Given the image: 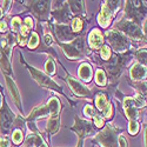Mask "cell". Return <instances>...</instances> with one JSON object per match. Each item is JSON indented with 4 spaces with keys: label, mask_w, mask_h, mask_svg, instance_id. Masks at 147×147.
<instances>
[{
    "label": "cell",
    "mask_w": 147,
    "mask_h": 147,
    "mask_svg": "<svg viewBox=\"0 0 147 147\" xmlns=\"http://www.w3.org/2000/svg\"><path fill=\"white\" fill-rule=\"evenodd\" d=\"M134 52L133 51H127L125 53H114L112 54L111 59L106 63H102L101 65H104V71L106 73V77L109 80V84L114 85L118 79L120 78L122 71L125 69V67H127L131 61L133 59Z\"/></svg>",
    "instance_id": "1"
},
{
    "label": "cell",
    "mask_w": 147,
    "mask_h": 147,
    "mask_svg": "<svg viewBox=\"0 0 147 147\" xmlns=\"http://www.w3.org/2000/svg\"><path fill=\"white\" fill-rule=\"evenodd\" d=\"M86 32H84L80 34L78 38L74 40H72L71 42H59L57 40V44L63 48V51L68 60H81V59H86L90 57L88 52V47L86 46Z\"/></svg>",
    "instance_id": "2"
},
{
    "label": "cell",
    "mask_w": 147,
    "mask_h": 147,
    "mask_svg": "<svg viewBox=\"0 0 147 147\" xmlns=\"http://www.w3.org/2000/svg\"><path fill=\"white\" fill-rule=\"evenodd\" d=\"M102 34L109 44L108 47L111 48V51H114V53H118V54L125 53V52L132 50L131 40L121 32H119L117 30H108V31H105V33H102Z\"/></svg>",
    "instance_id": "3"
},
{
    "label": "cell",
    "mask_w": 147,
    "mask_h": 147,
    "mask_svg": "<svg viewBox=\"0 0 147 147\" xmlns=\"http://www.w3.org/2000/svg\"><path fill=\"white\" fill-rule=\"evenodd\" d=\"M122 132L121 128L115 127L111 122L105 124L102 129L96 133L93 142H98L101 147H118V136Z\"/></svg>",
    "instance_id": "4"
},
{
    "label": "cell",
    "mask_w": 147,
    "mask_h": 147,
    "mask_svg": "<svg viewBox=\"0 0 147 147\" xmlns=\"http://www.w3.org/2000/svg\"><path fill=\"white\" fill-rule=\"evenodd\" d=\"M20 63L26 66V68H27L28 72L31 73L32 78H33L36 82H38L39 86H41V87H44V88H47V90H52V91H54V92H57V93H60V94H63V95L65 96V94H64V92H63V88H61L51 77H48L46 73H44V72H41V71H39V69H36V68L30 66V65L26 63V61L24 60L22 54H20Z\"/></svg>",
    "instance_id": "5"
},
{
    "label": "cell",
    "mask_w": 147,
    "mask_h": 147,
    "mask_svg": "<svg viewBox=\"0 0 147 147\" xmlns=\"http://www.w3.org/2000/svg\"><path fill=\"white\" fill-rule=\"evenodd\" d=\"M124 18L136 22L141 27L142 22L146 20V1H140V0L126 1Z\"/></svg>",
    "instance_id": "6"
},
{
    "label": "cell",
    "mask_w": 147,
    "mask_h": 147,
    "mask_svg": "<svg viewBox=\"0 0 147 147\" xmlns=\"http://www.w3.org/2000/svg\"><path fill=\"white\" fill-rule=\"evenodd\" d=\"M114 30L121 32L124 35H126L127 38H131L132 40H137L146 44V35L142 33L141 27L131 20L122 18L121 20L114 24Z\"/></svg>",
    "instance_id": "7"
},
{
    "label": "cell",
    "mask_w": 147,
    "mask_h": 147,
    "mask_svg": "<svg viewBox=\"0 0 147 147\" xmlns=\"http://www.w3.org/2000/svg\"><path fill=\"white\" fill-rule=\"evenodd\" d=\"M26 6L31 13L41 21H48L51 16V7H52V1H39V0H34V1H17Z\"/></svg>",
    "instance_id": "8"
},
{
    "label": "cell",
    "mask_w": 147,
    "mask_h": 147,
    "mask_svg": "<svg viewBox=\"0 0 147 147\" xmlns=\"http://www.w3.org/2000/svg\"><path fill=\"white\" fill-rule=\"evenodd\" d=\"M1 102L3 104H1V107H0V133H1L3 136H6V134L12 133V131L14 129L17 115L11 111L5 96L3 98Z\"/></svg>",
    "instance_id": "9"
},
{
    "label": "cell",
    "mask_w": 147,
    "mask_h": 147,
    "mask_svg": "<svg viewBox=\"0 0 147 147\" xmlns=\"http://www.w3.org/2000/svg\"><path fill=\"white\" fill-rule=\"evenodd\" d=\"M53 9L51 11V16L55 19L58 25H68L72 21L73 16L69 11L67 1H52Z\"/></svg>",
    "instance_id": "10"
},
{
    "label": "cell",
    "mask_w": 147,
    "mask_h": 147,
    "mask_svg": "<svg viewBox=\"0 0 147 147\" xmlns=\"http://www.w3.org/2000/svg\"><path fill=\"white\" fill-rule=\"evenodd\" d=\"M64 80L68 84L71 91L73 92V94H74V95H77L79 98H88V99L93 100V98H94L93 92L88 87L85 86L84 84H81L78 79H76L73 76H69L67 73V76L64 78Z\"/></svg>",
    "instance_id": "11"
},
{
    "label": "cell",
    "mask_w": 147,
    "mask_h": 147,
    "mask_svg": "<svg viewBox=\"0 0 147 147\" xmlns=\"http://www.w3.org/2000/svg\"><path fill=\"white\" fill-rule=\"evenodd\" d=\"M71 131L76 132L78 134L79 139H85L86 137H90L92 134H96L98 131L93 126V124L90 120H82L79 117H76L74 126L71 127Z\"/></svg>",
    "instance_id": "12"
},
{
    "label": "cell",
    "mask_w": 147,
    "mask_h": 147,
    "mask_svg": "<svg viewBox=\"0 0 147 147\" xmlns=\"http://www.w3.org/2000/svg\"><path fill=\"white\" fill-rule=\"evenodd\" d=\"M104 34L99 28H92L90 33H87V47L92 51L100 50L104 46Z\"/></svg>",
    "instance_id": "13"
},
{
    "label": "cell",
    "mask_w": 147,
    "mask_h": 147,
    "mask_svg": "<svg viewBox=\"0 0 147 147\" xmlns=\"http://www.w3.org/2000/svg\"><path fill=\"white\" fill-rule=\"evenodd\" d=\"M114 17H115V13L109 9V7L107 6L106 1H104L101 4V9H100L99 14H98V18H96L98 24L100 25V27L104 28V30L108 28Z\"/></svg>",
    "instance_id": "14"
},
{
    "label": "cell",
    "mask_w": 147,
    "mask_h": 147,
    "mask_svg": "<svg viewBox=\"0 0 147 147\" xmlns=\"http://www.w3.org/2000/svg\"><path fill=\"white\" fill-rule=\"evenodd\" d=\"M146 66L140 65L139 63L133 64L129 68V77L132 78L133 82H139V81H146ZM131 80V79H129ZM131 80V81H132Z\"/></svg>",
    "instance_id": "15"
},
{
    "label": "cell",
    "mask_w": 147,
    "mask_h": 147,
    "mask_svg": "<svg viewBox=\"0 0 147 147\" xmlns=\"http://www.w3.org/2000/svg\"><path fill=\"white\" fill-rule=\"evenodd\" d=\"M5 80H6V84H7V87L9 90V93L12 95V99H13V101L16 102L18 109L22 113V107H21V100H20V93H19V90L17 87L16 85V81L12 79L11 77L8 76H5Z\"/></svg>",
    "instance_id": "16"
},
{
    "label": "cell",
    "mask_w": 147,
    "mask_h": 147,
    "mask_svg": "<svg viewBox=\"0 0 147 147\" xmlns=\"http://www.w3.org/2000/svg\"><path fill=\"white\" fill-rule=\"evenodd\" d=\"M68 7L72 16L78 18H85L86 17V9H85V1H77V0H71L67 1Z\"/></svg>",
    "instance_id": "17"
},
{
    "label": "cell",
    "mask_w": 147,
    "mask_h": 147,
    "mask_svg": "<svg viewBox=\"0 0 147 147\" xmlns=\"http://www.w3.org/2000/svg\"><path fill=\"white\" fill-rule=\"evenodd\" d=\"M50 115H51V112H50L48 106L47 105H40V106H36L25 120L26 121H34L36 119L46 118V117H50Z\"/></svg>",
    "instance_id": "18"
},
{
    "label": "cell",
    "mask_w": 147,
    "mask_h": 147,
    "mask_svg": "<svg viewBox=\"0 0 147 147\" xmlns=\"http://www.w3.org/2000/svg\"><path fill=\"white\" fill-rule=\"evenodd\" d=\"M78 76H79V79L80 80H82L84 82H86V84H90L92 81V77H93V69H92L91 64L82 63L79 66Z\"/></svg>",
    "instance_id": "19"
},
{
    "label": "cell",
    "mask_w": 147,
    "mask_h": 147,
    "mask_svg": "<svg viewBox=\"0 0 147 147\" xmlns=\"http://www.w3.org/2000/svg\"><path fill=\"white\" fill-rule=\"evenodd\" d=\"M60 128V115H52L48 118L47 126H46V133L50 137L52 134H55Z\"/></svg>",
    "instance_id": "20"
},
{
    "label": "cell",
    "mask_w": 147,
    "mask_h": 147,
    "mask_svg": "<svg viewBox=\"0 0 147 147\" xmlns=\"http://www.w3.org/2000/svg\"><path fill=\"white\" fill-rule=\"evenodd\" d=\"M94 101H95V109L98 112H101L102 109L105 108V106L108 104V98H107V94H105V93H102V92H98V94L95 95V99H94Z\"/></svg>",
    "instance_id": "21"
},
{
    "label": "cell",
    "mask_w": 147,
    "mask_h": 147,
    "mask_svg": "<svg viewBox=\"0 0 147 147\" xmlns=\"http://www.w3.org/2000/svg\"><path fill=\"white\" fill-rule=\"evenodd\" d=\"M11 138H12V142L16 145V147H19L25 138V131H22L20 128H14L11 133Z\"/></svg>",
    "instance_id": "22"
},
{
    "label": "cell",
    "mask_w": 147,
    "mask_h": 147,
    "mask_svg": "<svg viewBox=\"0 0 147 147\" xmlns=\"http://www.w3.org/2000/svg\"><path fill=\"white\" fill-rule=\"evenodd\" d=\"M71 30L77 33V34H82L85 31H84V20L81 18H78V17H73L72 21H71Z\"/></svg>",
    "instance_id": "23"
},
{
    "label": "cell",
    "mask_w": 147,
    "mask_h": 147,
    "mask_svg": "<svg viewBox=\"0 0 147 147\" xmlns=\"http://www.w3.org/2000/svg\"><path fill=\"white\" fill-rule=\"evenodd\" d=\"M9 18V26H11V32L13 34H18L19 30L22 25V19L19 16H14V17H8Z\"/></svg>",
    "instance_id": "24"
},
{
    "label": "cell",
    "mask_w": 147,
    "mask_h": 147,
    "mask_svg": "<svg viewBox=\"0 0 147 147\" xmlns=\"http://www.w3.org/2000/svg\"><path fill=\"white\" fill-rule=\"evenodd\" d=\"M26 45L28 47V50H31V51L32 50H35V48L40 45V38H39L38 32H35V31L31 32L30 38L27 39V44Z\"/></svg>",
    "instance_id": "25"
},
{
    "label": "cell",
    "mask_w": 147,
    "mask_h": 147,
    "mask_svg": "<svg viewBox=\"0 0 147 147\" xmlns=\"http://www.w3.org/2000/svg\"><path fill=\"white\" fill-rule=\"evenodd\" d=\"M95 84L98 85V86H101V87H105L107 85L106 73L101 67H99L95 71Z\"/></svg>",
    "instance_id": "26"
},
{
    "label": "cell",
    "mask_w": 147,
    "mask_h": 147,
    "mask_svg": "<svg viewBox=\"0 0 147 147\" xmlns=\"http://www.w3.org/2000/svg\"><path fill=\"white\" fill-rule=\"evenodd\" d=\"M112 51H111V48H109L107 45H104L100 47V50H99V58L100 60L102 61V63H106V61H108L109 59H111L112 57Z\"/></svg>",
    "instance_id": "27"
},
{
    "label": "cell",
    "mask_w": 147,
    "mask_h": 147,
    "mask_svg": "<svg viewBox=\"0 0 147 147\" xmlns=\"http://www.w3.org/2000/svg\"><path fill=\"white\" fill-rule=\"evenodd\" d=\"M134 55H136V58L138 59L139 64L142 65V66H146L147 64V60H146V57H147V52H146V47H141L139 48V50L134 51Z\"/></svg>",
    "instance_id": "28"
},
{
    "label": "cell",
    "mask_w": 147,
    "mask_h": 147,
    "mask_svg": "<svg viewBox=\"0 0 147 147\" xmlns=\"http://www.w3.org/2000/svg\"><path fill=\"white\" fill-rule=\"evenodd\" d=\"M45 68H46V73L48 77H52L55 74V64H54V60L51 57H48L45 64Z\"/></svg>",
    "instance_id": "29"
},
{
    "label": "cell",
    "mask_w": 147,
    "mask_h": 147,
    "mask_svg": "<svg viewBox=\"0 0 147 147\" xmlns=\"http://www.w3.org/2000/svg\"><path fill=\"white\" fill-rule=\"evenodd\" d=\"M140 129V125L138 120H129V124H128V133L131 134L132 137L137 136L138 132Z\"/></svg>",
    "instance_id": "30"
},
{
    "label": "cell",
    "mask_w": 147,
    "mask_h": 147,
    "mask_svg": "<svg viewBox=\"0 0 147 147\" xmlns=\"http://www.w3.org/2000/svg\"><path fill=\"white\" fill-rule=\"evenodd\" d=\"M82 112H84V115H85V117L88 118V120H90V119H93L94 115H96L98 113H99V112H98L96 109H95L92 105H90V104H87L86 106H85V108H84Z\"/></svg>",
    "instance_id": "31"
},
{
    "label": "cell",
    "mask_w": 147,
    "mask_h": 147,
    "mask_svg": "<svg viewBox=\"0 0 147 147\" xmlns=\"http://www.w3.org/2000/svg\"><path fill=\"white\" fill-rule=\"evenodd\" d=\"M93 122H92V124H93V126L95 127V128H98V129H99V128H102L104 126H105V119L99 114V113H98L96 115H94L93 117Z\"/></svg>",
    "instance_id": "32"
},
{
    "label": "cell",
    "mask_w": 147,
    "mask_h": 147,
    "mask_svg": "<svg viewBox=\"0 0 147 147\" xmlns=\"http://www.w3.org/2000/svg\"><path fill=\"white\" fill-rule=\"evenodd\" d=\"M0 147H12V141L7 136L0 137Z\"/></svg>",
    "instance_id": "33"
},
{
    "label": "cell",
    "mask_w": 147,
    "mask_h": 147,
    "mask_svg": "<svg viewBox=\"0 0 147 147\" xmlns=\"http://www.w3.org/2000/svg\"><path fill=\"white\" fill-rule=\"evenodd\" d=\"M118 147H128V141L122 134L118 136Z\"/></svg>",
    "instance_id": "34"
},
{
    "label": "cell",
    "mask_w": 147,
    "mask_h": 147,
    "mask_svg": "<svg viewBox=\"0 0 147 147\" xmlns=\"http://www.w3.org/2000/svg\"><path fill=\"white\" fill-rule=\"evenodd\" d=\"M22 25L24 26H26L30 31L33 28V19H32V17H25L24 18V20H22Z\"/></svg>",
    "instance_id": "35"
},
{
    "label": "cell",
    "mask_w": 147,
    "mask_h": 147,
    "mask_svg": "<svg viewBox=\"0 0 147 147\" xmlns=\"http://www.w3.org/2000/svg\"><path fill=\"white\" fill-rule=\"evenodd\" d=\"M8 32V21L1 19L0 20V33L6 34Z\"/></svg>",
    "instance_id": "36"
},
{
    "label": "cell",
    "mask_w": 147,
    "mask_h": 147,
    "mask_svg": "<svg viewBox=\"0 0 147 147\" xmlns=\"http://www.w3.org/2000/svg\"><path fill=\"white\" fill-rule=\"evenodd\" d=\"M39 147H48V145H47V141H46V140L44 139V141L41 142V145H40Z\"/></svg>",
    "instance_id": "37"
},
{
    "label": "cell",
    "mask_w": 147,
    "mask_h": 147,
    "mask_svg": "<svg viewBox=\"0 0 147 147\" xmlns=\"http://www.w3.org/2000/svg\"><path fill=\"white\" fill-rule=\"evenodd\" d=\"M4 18V11H3V7L0 6V20H1Z\"/></svg>",
    "instance_id": "38"
}]
</instances>
